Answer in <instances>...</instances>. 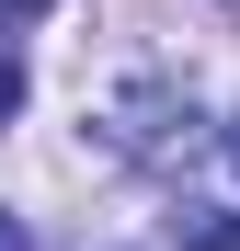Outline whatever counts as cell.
Instances as JSON below:
<instances>
[{"mask_svg":"<svg viewBox=\"0 0 240 251\" xmlns=\"http://www.w3.org/2000/svg\"><path fill=\"white\" fill-rule=\"evenodd\" d=\"M12 114H23V57L0 46V126H12Z\"/></svg>","mask_w":240,"mask_h":251,"instance_id":"obj_1","label":"cell"},{"mask_svg":"<svg viewBox=\"0 0 240 251\" xmlns=\"http://www.w3.org/2000/svg\"><path fill=\"white\" fill-rule=\"evenodd\" d=\"M229 160H240V114H229Z\"/></svg>","mask_w":240,"mask_h":251,"instance_id":"obj_5","label":"cell"},{"mask_svg":"<svg viewBox=\"0 0 240 251\" xmlns=\"http://www.w3.org/2000/svg\"><path fill=\"white\" fill-rule=\"evenodd\" d=\"M194 251H240V217H206V228H194Z\"/></svg>","mask_w":240,"mask_h":251,"instance_id":"obj_2","label":"cell"},{"mask_svg":"<svg viewBox=\"0 0 240 251\" xmlns=\"http://www.w3.org/2000/svg\"><path fill=\"white\" fill-rule=\"evenodd\" d=\"M0 251H23V228H12V205H0Z\"/></svg>","mask_w":240,"mask_h":251,"instance_id":"obj_4","label":"cell"},{"mask_svg":"<svg viewBox=\"0 0 240 251\" xmlns=\"http://www.w3.org/2000/svg\"><path fill=\"white\" fill-rule=\"evenodd\" d=\"M34 12H57V0H0V34H12V23H34Z\"/></svg>","mask_w":240,"mask_h":251,"instance_id":"obj_3","label":"cell"}]
</instances>
